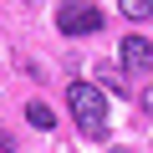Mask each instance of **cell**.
Instances as JSON below:
<instances>
[{
	"label": "cell",
	"instance_id": "cell-1",
	"mask_svg": "<svg viewBox=\"0 0 153 153\" xmlns=\"http://www.w3.org/2000/svg\"><path fill=\"white\" fill-rule=\"evenodd\" d=\"M66 102H71V117L87 138H102L107 133V92L92 87V82H66Z\"/></svg>",
	"mask_w": 153,
	"mask_h": 153
},
{
	"label": "cell",
	"instance_id": "cell-2",
	"mask_svg": "<svg viewBox=\"0 0 153 153\" xmlns=\"http://www.w3.org/2000/svg\"><path fill=\"white\" fill-rule=\"evenodd\" d=\"M56 26L66 36H97L102 31V10L92 5V0H66V5L56 10Z\"/></svg>",
	"mask_w": 153,
	"mask_h": 153
},
{
	"label": "cell",
	"instance_id": "cell-3",
	"mask_svg": "<svg viewBox=\"0 0 153 153\" xmlns=\"http://www.w3.org/2000/svg\"><path fill=\"white\" fill-rule=\"evenodd\" d=\"M123 66L128 71H148L153 66V41L148 36H123Z\"/></svg>",
	"mask_w": 153,
	"mask_h": 153
},
{
	"label": "cell",
	"instance_id": "cell-4",
	"mask_svg": "<svg viewBox=\"0 0 153 153\" xmlns=\"http://www.w3.org/2000/svg\"><path fill=\"white\" fill-rule=\"evenodd\" d=\"M97 87H102V92H123V87H128L123 66H112V61H97Z\"/></svg>",
	"mask_w": 153,
	"mask_h": 153
},
{
	"label": "cell",
	"instance_id": "cell-5",
	"mask_svg": "<svg viewBox=\"0 0 153 153\" xmlns=\"http://www.w3.org/2000/svg\"><path fill=\"white\" fill-rule=\"evenodd\" d=\"M26 117H31V128H41V133L56 128V112H51L46 102H26Z\"/></svg>",
	"mask_w": 153,
	"mask_h": 153
},
{
	"label": "cell",
	"instance_id": "cell-6",
	"mask_svg": "<svg viewBox=\"0 0 153 153\" xmlns=\"http://www.w3.org/2000/svg\"><path fill=\"white\" fill-rule=\"evenodd\" d=\"M117 10L128 21H153V0H117Z\"/></svg>",
	"mask_w": 153,
	"mask_h": 153
},
{
	"label": "cell",
	"instance_id": "cell-7",
	"mask_svg": "<svg viewBox=\"0 0 153 153\" xmlns=\"http://www.w3.org/2000/svg\"><path fill=\"white\" fill-rule=\"evenodd\" d=\"M0 153H16V138H10L5 128H0Z\"/></svg>",
	"mask_w": 153,
	"mask_h": 153
},
{
	"label": "cell",
	"instance_id": "cell-8",
	"mask_svg": "<svg viewBox=\"0 0 153 153\" xmlns=\"http://www.w3.org/2000/svg\"><path fill=\"white\" fill-rule=\"evenodd\" d=\"M143 112H148V117H153V87H148V92H143Z\"/></svg>",
	"mask_w": 153,
	"mask_h": 153
}]
</instances>
